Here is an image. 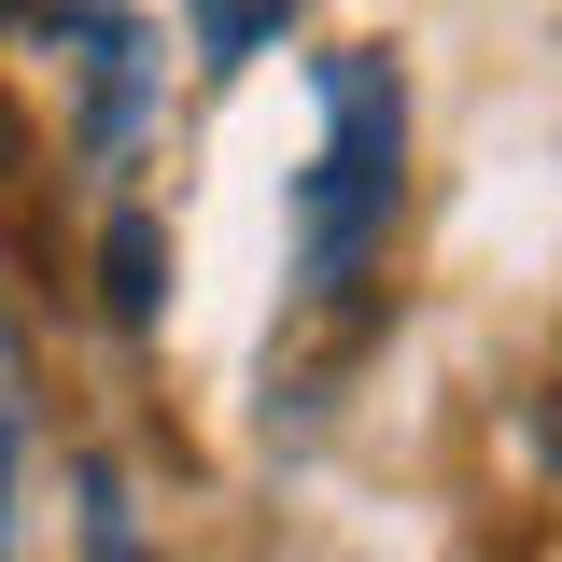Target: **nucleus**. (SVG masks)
Returning a JSON list of instances; mask_svg holds the SVG:
<instances>
[{"mask_svg":"<svg viewBox=\"0 0 562 562\" xmlns=\"http://www.w3.org/2000/svg\"><path fill=\"white\" fill-rule=\"evenodd\" d=\"M281 0H198V29H211V57H239V43H254V29H268Z\"/></svg>","mask_w":562,"mask_h":562,"instance_id":"nucleus-3","label":"nucleus"},{"mask_svg":"<svg viewBox=\"0 0 562 562\" xmlns=\"http://www.w3.org/2000/svg\"><path fill=\"white\" fill-rule=\"evenodd\" d=\"M535 450H549V479H562V366H549V394H535Z\"/></svg>","mask_w":562,"mask_h":562,"instance_id":"nucleus-4","label":"nucleus"},{"mask_svg":"<svg viewBox=\"0 0 562 562\" xmlns=\"http://www.w3.org/2000/svg\"><path fill=\"white\" fill-rule=\"evenodd\" d=\"M380 198H394V99H380V70H338V140H324V183H310V268L324 281L366 254Z\"/></svg>","mask_w":562,"mask_h":562,"instance_id":"nucleus-1","label":"nucleus"},{"mask_svg":"<svg viewBox=\"0 0 562 562\" xmlns=\"http://www.w3.org/2000/svg\"><path fill=\"white\" fill-rule=\"evenodd\" d=\"M14 155H29V127H14V99H0V169H14Z\"/></svg>","mask_w":562,"mask_h":562,"instance_id":"nucleus-5","label":"nucleus"},{"mask_svg":"<svg viewBox=\"0 0 562 562\" xmlns=\"http://www.w3.org/2000/svg\"><path fill=\"white\" fill-rule=\"evenodd\" d=\"M113 310H127V324L155 310V225H140V211L113 225Z\"/></svg>","mask_w":562,"mask_h":562,"instance_id":"nucleus-2","label":"nucleus"}]
</instances>
